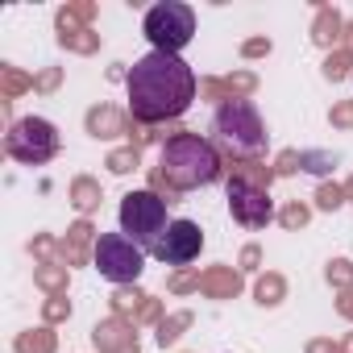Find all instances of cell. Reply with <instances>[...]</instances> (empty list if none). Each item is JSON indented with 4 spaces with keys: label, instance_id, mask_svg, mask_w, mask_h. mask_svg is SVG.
Segmentation results:
<instances>
[{
    "label": "cell",
    "instance_id": "1",
    "mask_svg": "<svg viewBox=\"0 0 353 353\" xmlns=\"http://www.w3.org/2000/svg\"><path fill=\"white\" fill-rule=\"evenodd\" d=\"M129 112L141 125H158V121H174L183 117L196 100V71L166 50H150L129 67Z\"/></svg>",
    "mask_w": 353,
    "mask_h": 353
},
{
    "label": "cell",
    "instance_id": "2",
    "mask_svg": "<svg viewBox=\"0 0 353 353\" xmlns=\"http://www.w3.org/2000/svg\"><path fill=\"white\" fill-rule=\"evenodd\" d=\"M158 170L174 192H192V188H208L221 179V154L208 137L200 133H174L162 154H158Z\"/></svg>",
    "mask_w": 353,
    "mask_h": 353
},
{
    "label": "cell",
    "instance_id": "3",
    "mask_svg": "<svg viewBox=\"0 0 353 353\" xmlns=\"http://www.w3.org/2000/svg\"><path fill=\"white\" fill-rule=\"evenodd\" d=\"M212 133L229 154H241V158L266 150V121L250 100H225L212 112Z\"/></svg>",
    "mask_w": 353,
    "mask_h": 353
},
{
    "label": "cell",
    "instance_id": "4",
    "mask_svg": "<svg viewBox=\"0 0 353 353\" xmlns=\"http://www.w3.org/2000/svg\"><path fill=\"white\" fill-rule=\"evenodd\" d=\"M170 229V216H166V200H158L154 192H129L121 200V233L141 245L145 254L158 250L162 233Z\"/></svg>",
    "mask_w": 353,
    "mask_h": 353
},
{
    "label": "cell",
    "instance_id": "5",
    "mask_svg": "<svg viewBox=\"0 0 353 353\" xmlns=\"http://www.w3.org/2000/svg\"><path fill=\"white\" fill-rule=\"evenodd\" d=\"M145 38L154 50H166V54H179L192 38H196V13L192 5H183V0H162V5H154L141 21Z\"/></svg>",
    "mask_w": 353,
    "mask_h": 353
},
{
    "label": "cell",
    "instance_id": "6",
    "mask_svg": "<svg viewBox=\"0 0 353 353\" xmlns=\"http://www.w3.org/2000/svg\"><path fill=\"white\" fill-rule=\"evenodd\" d=\"M59 129L46 121V117H21L9 133H5V150L17 158V162H26V166H42V162H50L54 154H59Z\"/></svg>",
    "mask_w": 353,
    "mask_h": 353
},
{
    "label": "cell",
    "instance_id": "7",
    "mask_svg": "<svg viewBox=\"0 0 353 353\" xmlns=\"http://www.w3.org/2000/svg\"><path fill=\"white\" fill-rule=\"evenodd\" d=\"M96 270L108 283H137L145 270V250L133 245L125 233H104L96 241Z\"/></svg>",
    "mask_w": 353,
    "mask_h": 353
},
{
    "label": "cell",
    "instance_id": "8",
    "mask_svg": "<svg viewBox=\"0 0 353 353\" xmlns=\"http://www.w3.org/2000/svg\"><path fill=\"white\" fill-rule=\"evenodd\" d=\"M229 212L241 229H266L274 221V204L262 188L245 183V179H229Z\"/></svg>",
    "mask_w": 353,
    "mask_h": 353
},
{
    "label": "cell",
    "instance_id": "9",
    "mask_svg": "<svg viewBox=\"0 0 353 353\" xmlns=\"http://www.w3.org/2000/svg\"><path fill=\"white\" fill-rule=\"evenodd\" d=\"M200 250H204V233H200L196 221H170V229L162 233L154 258L162 266H188L192 258H200Z\"/></svg>",
    "mask_w": 353,
    "mask_h": 353
}]
</instances>
